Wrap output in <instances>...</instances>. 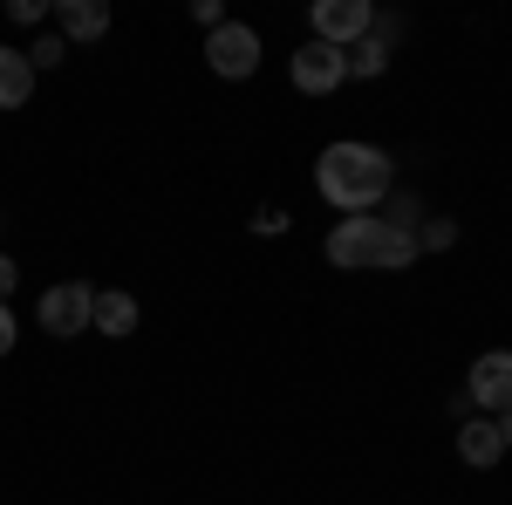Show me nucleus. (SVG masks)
Instances as JSON below:
<instances>
[{"mask_svg":"<svg viewBox=\"0 0 512 505\" xmlns=\"http://www.w3.org/2000/svg\"><path fill=\"white\" fill-rule=\"evenodd\" d=\"M89 328L110 335V342L137 335V294H123V287H96V301H89Z\"/></svg>","mask_w":512,"mask_h":505,"instance_id":"nucleus-8","label":"nucleus"},{"mask_svg":"<svg viewBox=\"0 0 512 505\" xmlns=\"http://www.w3.org/2000/svg\"><path fill=\"white\" fill-rule=\"evenodd\" d=\"M465 396H472L485 417H499L512 410V349H492L472 362V376H465Z\"/></svg>","mask_w":512,"mask_h":505,"instance_id":"nucleus-7","label":"nucleus"},{"mask_svg":"<svg viewBox=\"0 0 512 505\" xmlns=\"http://www.w3.org/2000/svg\"><path fill=\"white\" fill-rule=\"evenodd\" d=\"M192 14H198V28H226V7H219V0H198Z\"/></svg>","mask_w":512,"mask_h":505,"instance_id":"nucleus-16","label":"nucleus"},{"mask_svg":"<svg viewBox=\"0 0 512 505\" xmlns=\"http://www.w3.org/2000/svg\"><path fill=\"white\" fill-rule=\"evenodd\" d=\"M89 301H96V287L89 280H62V287H48L41 294V328L55 335V342H69V335H89Z\"/></svg>","mask_w":512,"mask_h":505,"instance_id":"nucleus-5","label":"nucleus"},{"mask_svg":"<svg viewBox=\"0 0 512 505\" xmlns=\"http://www.w3.org/2000/svg\"><path fill=\"white\" fill-rule=\"evenodd\" d=\"M14 280H21V267H14V260H7V253H0V301H7V294H14Z\"/></svg>","mask_w":512,"mask_h":505,"instance_id":"nucleus-19","label":"nucleus"},{"mask_svg":"<svg viewBox=\"0 0 512 505\" xmlns=\"http://www.w3.org/2000/svg\"><path fill=\"white\" fill-rule=\"evenodd\" d=\"M62 55H69V41H62V35H41L35 48H28V69H35V76H41V69H55Z\"/></svg>","mask_w":512,"mask_h":505,"instance_id":"nucleus-14","label":"nucleus"},{"mask_svg":"<svg viewBox=\"0 0 512 505\" xmlns=\"http://www.w3.org/2000/svg\"><path fill=\"white\" fill-rule=\"evenodd\" d=\"M458 458H465L472 471H492L499 458H506V437H499V424H492V417H472V424L458 430Z\"/></svg>","mask_w":512,"mask_h":505,"instance_id":"nucleus-10","label":"nucleus"},{"mask_svg":"<svg viewBox=\"0 0 512 505\" xmlns=\"http://www.w3.org/2000/svg\"><path fill=\"white\" fill-rule=\"evenodd\" d=\"M315 41H328V48H355V41L376 28V7L369 0H315Z\"/></svg>","mask_w":512,"mask_h":505,"instance_id":"nucleus-6","label":"nucleus"},{"mask_svg":"<svg viewBox=\"0 0 512 505\" xmlns=\"http://www.w3.org/2000/svg\"><path fill=\"white\" fill-rule=\"evenodd\" d=\"M396 185V164L376 144H355V137H342V144H328V151L315 157V192L335 205V212H349V219H362V212H376L383 198H390Z\"/></svg>","mask_w":512,"mask_h":505,"instance_id":"nucleus-1","label":"nucleus"},{"mask_svg":"<svg viewBox=\"0 0 512 505\" xmlns=\"http://www.w3.org/2000/svg\"><path fill=\"white\" fill-rule=\"evenodd\" d=\"M321 253H328V267H376V273H403L417 260V233H403V226H383V219H342L335 233L321 239Z\"/></svg>","mask_w":512,"mask_h":505,"instance_id":"nucleus-2","label":"nucleus"},{"mask_svg":"<svg viewBox=\"0 0 512 505\" xmlns=\"http://www.w3.org/2000/svg\"><path fill=\"white\" fill-rule=\"evenodd\" d=\"M28 96H35L28 48H7V41H0V110H28Z\"/></svg>","mask_w":512,"mask_h":505,"instance_id":"nucleus-11","label":"nucleus"},{"mask_svg":"<svg viewBox=\"0 0 512 505\" xmlns=\"http://www.w3.org/2000/svg\"><path fill=\"white\" fill-rule=\"evenodd\" d=\"M444 246H458V219H424L417 226V253H444Z\"/></svg>","mask_w":512,"mask_h":505,"instance_id":"nucleus-13","label":"nucleus"},{"mask_svg":"<svg viewBox=\"0 0 512 505\" xmlns=\"http://www.w3.org/2000/svg\"><path fill=\"white\" fill-rule=\"evenodd\" d=\"M383 69H390V41H376V28H369V35L349 48V76L355 82H376Z\"/></svg>","mask_w":512,"mask_h":505,"instance_id":"nucleus-12","label":"nucleus"},{"mask_svg":"<svg viewBox=\"0 0 512 505\" xmlns=\"http://www.w3.org/2000/svg\"><path fill=\"white\" fill-rule=\"evenodd\" d=\"M287 226H294V219H287L280 205H260V212H253V233H260V239H280Z\"/></svg>","mask_w":512,"mask_h":505,"instance_id":"nucleus-15","label":"nucleus"},{"mask_svg":"<svg viewBox=\"0 0 512 505\" xmlns=\"http://www.w3.org/2000/svg\"><path fill=\"white\" fill-rule=\"evenodd\" d=\"M55 28H62V41H96L110 35V7L103 0H55Z\"/></svg>","mask_w":512,"mask_h":505,"instance_id":"nucleus-9","label":"nucleus"},{"mask_svg":"<svg viewBox=\"0 0 512 505\" xmlns=\"http://www.w3.org/2000/svg\"><path fill=\"white\" fill-rule=\"evenodd\" d=\"M342 82H349V48H328V41L294 48V89L301 96H335Z\"/></svg>","mask_w":512,"mask_h":505,"instance_id":"nucleus-4","label":"nucleus"},{"mask_svg":"<svg viewBox=\"0 0 512 505\" xmlns=\"http://www.w3.org/2000/svg\"><path fill=\"white\" fill-rule=\"evenodd\" d=\"M492 424H499V437H506V451H512V410H499Z\"/></svg>","mask_w":512,"mask_h":505,"instance_id":"nucleus-20","label":"nucleus"},{"mask_svg":"<svg viewBox=\"0 0 512 505\" xmlns=\"http://www.w3.org/2000/svg\"><path fill=\"white\" fill-rule=\"evenodd\" d=\"M14 335H21V328H14V314H7V301H0V355L14 349Z\"/></svg>","mask_w":512,"mask_h":505,"instance_id":"nucleus-18","label":"nucleus"},{"mask_svg":"<svg viewBox=\"0 0 512 505\" xmlns=\"http://www.w3.org/2000/svg\"><path fill=\"white\" fill-rule=\"evenodd\" d=\"M205 62H212V76L246 82L253 69H260V35H253L246 21H226V28H212V35H205Z\"/></svg>","mask_w":512,"mask_h":505,"instance_id":"nucleus-3","label":"nucleus"},{"mask_svg":"<svg viewBox=\"0 0 512 505\" xmlns=\"http://www.w3.org/2000/svg\"><path fill=\"white\" fill-rule=\"evenodd\" d=\"M7 14H14V21H21V28H35L41 14H48V7H41V0H14V7H7Z\"/></svg>","mask_w":512,"mask_h":505,"instance_id":"nucleus-17","label":"nucleus"}]
</instances>
